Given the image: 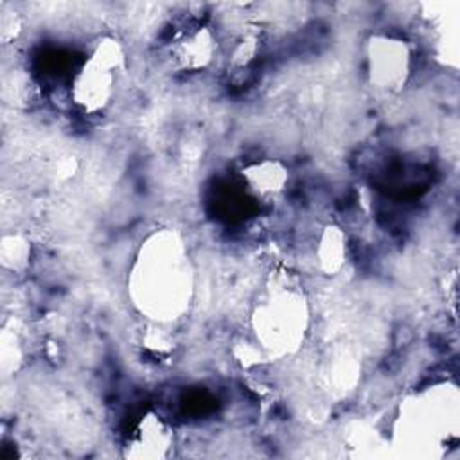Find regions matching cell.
Segmentation results:
<instances>
[{
	"mask_svg": "<svg viewBox=\"0 0 460 460\" xmlns=\"http://www.w3.org/2000/svg\"><path fill=\"white\" fill-rule=\"evenodd\" d=\"M181 237L160 230L142 243L129 277L135 307L155 323L180 320L190 305L194 275Z\"/></svg>",
	"mask_w": 460,
	"mask_h": 460,
	"instance_id": "6da1fadb",
	"label": "cell"
},
{
	"mask_svg": "<svg viewBox=\"0 0 460 460\" xmlns=\"http://www.w3.org/2000/svg\"><path fill=\"white\" fill-rule=\"evenodd\" d=\"M246 190L261 203H273L279 199L289 183V172L279 160L262 158L246 165L241 171Z\"/></svg>",
	"mask_w": 460,
	"mask_h": 460,
	"instance_id": "52a82bcc",
	"label": "cell"
},
{
	"mask_svg": "<svg viewBox=\"0 0 460 460\" xmlns=\"http://www.w3.org/2000/svg\"><path fill=\"white\" fill-rule=\"evenodd\" d=\"M217 54V36L205 23H190L178 31L169 43V61L181 72L207 68Z\"/></svg>",
	"mask_w": 460,
	"mask_h": 460,
	"instance_id": "5b68a950",
	"label": "cell"
},
{
	"mask_svg": "<svg viewBox=\"0 0 460 460\" xmlns=\"http://www.w3.org/2000/svg\"><path fill=\"white\" fill-rule=\"evenodd\" d=\"M309 313L304 293L288 280H273L259 295L252 313L257 345L271 356L295 352L304 341Z\"/></svg>",
	"mask_w": 460,
	"mask_h": 460,
	"instance_id": "7a4b0ae2",
	"label": "cell"
},
{
	"mask_svg": "<svg viewBox=\"0 0 460 460\" xmlns=\"http://www.w3.org/2000/svg\"><path fill=\"white\" fill-rule=\"evenodd\" d=\"M174 446V433L156 411L140 415L126 438V455L131 458H164Z\"/></svg>",
	"mask_w": 460,
	"mask_h": 460,
	"instance_id": "8992f818",
	"label": "cell"
},
{
	"mask_svg": "<svg viewBox=\"0 0 460 460\" xmlns=\"http://www.w3.org/2000/svg\"><path fill=\"white\" fill-rule=\"evenodd\" d=\"M367 75L372 88L383 93H397L404 88L411 70V49L397 36L377 32L365 45Z\"/></svg>",
	"mask_w": 460,
	"mask_h": 460,
	"instance_id": "277c9868",
	"label": "cell"
},
{
	"mask_svg": "<svg viewBox=\"0 0 460 460\" xmlns=\"http://www.w3.org/2000/svg\"><path fill=\"white\" fill-rule=\"evenodd\" d=\"M318 261L325 273L334 275L345 262L347 246H345V235L336 226L325 228L320 246H318Z\"/></svg>",
	"mask_w": 460,
	"mask_h": 460,
	"instance_id": "ba28073f",
	"label": "cell"
},
{
	"mask_svg": "<svg viewBox=\"0 0 460 460\" xmlns=\"http://www.w3.org/2000/svg\"><path fill=\"white\" fill-rule=\"evenodd\" d=\"M126 72L124 45L111 34L99 36L70 81V99L84 115L102 113L115 101Z\"/></svg>",
	"mask_w": 460,
	"mask_h": 460,
	"instance_id": "3957f363",
	"label": "cell"
},
{
	"mask_svg": "<svg viewBox=\"0 0 460 460\" xmlns=\"http://www.w3.org/2000/svg\"><path fill=\"white\" fill-rule=\"evenodd\" d=\"M27 246L20 237H4L2 241V262L5 268H20L25 264Z\"/></svg>",
	"mask_w": 460,
	"mask_h": 460,
	"instance_id": "9c48e42d",
	"label": "cell"
}]
</instances>
